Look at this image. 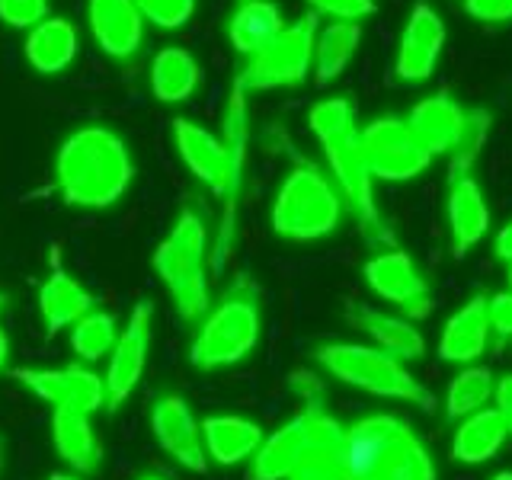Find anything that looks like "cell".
<instances>
[{"label": "cell", "mask_w": 512, "mask_h": 480, "mask_svg": "<svg viewBox=\"0 0 512 480\" xmlns=\"http://www.w3.org/2000/svg\"><path fill=\"white\" fill-rule=\"evenodd\" d=\"M135 180V164L125 141L103 125L77 128L64 138L55 157V183L61 199L74 208L116 205Z\"/></svg>", "instance_id": "obj_1"}, {"label": "cell", "mask_w": 512, "mask_h": 480, "mask_svg": "<svg viewBox=\"0 0 512 480\" xmlns=\"http://www.w3.org/2000/svg\"><path fill=\"white\" fill-rule=\"evenodd\" d=\"M346 480H436L423 439L394 413L362 416L346 429Z\"/></svg>", "instance_id": "obj_2"}, {"label": "cell", "mask_w": 512, "mask_h": 480, "mask_svg": "<svg viewBox=\"0 0 512 480\" xmlns=\"http://www.w3.org/2000/svg\"><path fill=\"white\" fill-rule=\"evenodd\" d=\"M308 125L317 135L320 148L327 154V164L336 186H340L343 199L352 205V212L359 215L362 231L372 240H391V231L384 228L381 212L375 205V192H372V173H368L365 154H362V141H359V128L356 116H352V103L343 96H330V100H320L308 112Z\"/></svg>", "instance_id": "obj_3"}, {"label": "cell", "mask_w": 512, "mask_h": 480, "mask_svg": "<svg viewBox=\"0 0 512 480\" xmlns=\"http://www.w3.org/2000/svg\"><path fill=\"white\" fill-rule=\"evenodd\" d=\"M263 333V311L260 292L250 279H237L224 298L205 314L196 336L189 346V362L212 372V368H228L247 359L260 343Z\"/></svg>", "instance_id": "obj_4"}, {"label": "cell", "mask_w": 512, "mask_h": 480, "mask_svg": "<svg viewBox=\"0 0 512 480\" xmlns=\"http://www.w3.org/2000/svg\"><path fill=\"white\" fill-rule=\"evenodd\" d=\"M154 269L160 282H164L167 295L173 301L176 314L183 320H199L208 314V231L199 212L183 208L176 215L170 234L160 240L154 250Z\"/></svg>", "instance_id": "obj_5"}, {"label": "cell", "mask_w": 512, "mask_h": 480, "mask_svg": "<svg viewBox=\"0 0 512 480\" xmlns=\"http://www.w3.org/2000/svg\"><path fill=\"white\" fill-rule=\"evenodd\" d=\"M317 365L336 381L359 388L375 397H391V400H407V404L420 407L426 413L436 410V397L413 378L410 368L381 352L378 346H362V343H327L314 352Z\"/></svg>", "instance_id": "obj_6"}, {"label": "cell", "mask_w": 512, "mask_h": 480, "mask_svg": "<svg viewBox=\"0 0 512 480\" xmlns=\"http://www.w3.org/2000/svg\"><path fill=\"white\" fill-rule=\"evenodd\" d=\"M343 218V192L314 164H298L285 176L272 202V231L285 240H317L336 231Z\"/></svg>", "instance_id": "obj_7"}, {"label": "cell", "mask_w": 512, "mask_h": 480, "mask_svg": "<svg viewBox=\"0 0 512 480\" xmlns=\"http://www.w3.org/2000/svg\"><path fill=\"white\" fill-rule=\"evenodd\" d=\"M346 436L343 423L336 416L327 413V407L320 400H308L292 420H288L282 429H276L272 436H266L260 442V448L250 458V480H288L298 468V461L311 452L314 445L330 442Z\"/></svg>", "instance_id": "obj_8"}, {"label": "cell", "mask_w": 512, "mask_h": 480, "mask_svg": "<svg viewBox=\"0 0 512 480\" xmlns=\"http://www.w3.org/2000/svg\"><path fill=\"white\" fill-rule=\"evenodd\" d=\"M317 13L301 16L298 23L285 26L263 52L247 58L244 71L234 77V87L244 93L256 90H282L298 87L308 80V71H314V42H317Z\"/></svg>", "instance_id": "obj_9"}, {"label": "cell", "mask_w": 512, "mask_h": 480, "mask_svg": "<svg viewBox=\"0 0 512 480\" xmlns=\"http://www.w3.org/2000/svg\"><path fill=\"white\" fill-rule=\"evenodd\" d=\"M359 141L372 180L407 183L426 173L432 164V154L423 148V141L413 135V128L404 119L384 116L368 122L359 132Z\"/></svg>", "instance_id": "obj_10"}, {"label": "cell", "mask_w": 512, "mask_h": 480, "mask_svg": "<svg viewBox=\"0 0 512 480\" xmlns=\"http://www.w3.org/2000/svg\"><path fill=\"white\" fill-rule=\"evenodd\" d=\"M151 336H154V308L151 301H138L128 324L119 330V340L109 352V365L103 375L106 388V410L122 407L144 378L148 368V352H151Z\"/></svg>", "instance_id": "obj_11"}, {"label": "cell", "mask_w": 512, "mask_h": 480, "mask_svg": "<svg viewBox=\"0 0 512 480\" xmlns=\"http://www.w3.org/2000/svg\"><path fill=\"white\" fill-rule=\"evenodd\" d=\"M247 135H250V116H247V93L234 87L228 96V109H224V128L221 141L228 144L231 167H228V189H224V212L218 224L215 250H212V269L221 272L228 263V253L234 247V228H237V205L240 189H244V160H247Z\"/></svg>", "instance_id": "obj_12"}, {"label": "cell", "mask_w": 512, "mask_h": 480, "mask_svg": "<svg viewBox=\"0 0 512 480\" xmlns=\"http://www.w3.org/2000/svg\"><path fill=\"white\" fill-rule=\"evenodd\" d=\"M13 378L26 384V388L36 397H42L45 404H52V410L77 407V410L96 413L106 407L103 378L80 362L64 365V368H20V372H13Z\"/></svg>", "instance_id": "obj_13"}, {"label": "cell", "mask_w": 512, "mask_h": 480, "mask_svg": "<svg viewBox=\"0 0 512 480\" xmlns=\"http://www.w3.org/2000/svg\"><path fill=\"white\" fill-rule=\"evenodd\" d=\"M365 282L384 301H394L407 320H420L432 311L429 285L404 250H384L365 263Z\"/></svg>", "instance_id": "obj_14"}, {"label": "cell", "mask_w": 512, "mask_h": 480, "mask_svg": "<svg viewBox=\"0 0 512 480\" xmlns=\"http://www.w3.org/2000/svg\"><path fill=\"white\" fill-rule=\"evenodd\" d=\"M445 48V20L429 4H413L397 42L394 71L404 84H423L436 74Z\"/></svg>", "instance_id": "obj_15"}, {"label": "cell", "mask_w": 512, "mask_h": 480, "mask_svg": "<svg viewBox=\"0 0 512 480\" xmlns=\"http://www.w3.org/2000/svg\"><path fill=\"white\" fill-rule=\"evenodd\" d=\"M151 432L157 445L186 471H205L208 455L202 442V423L180 394H164L154 400L151 410Z\"/></svg>", "instance_id": "obj_16"}, {"label": "cell", "mask_w": 512, "mask_h": 480, "mask_svg": "<svg viewBox=\"0 0 512 480\" xmlns=\"http://www.w3.org/2000/svg\"><path fill=\"white\" fill-rule=\"evenodd\" d=\"M87 23L93 42L109 58L128 61L144 42V16L135 0H87Z\"/></svg>", "instance_id": "obj_17"}, {"label": "cell", "mask_w": 512, "mask_h": 480, "mask_svg": "<svg viewBox=\"0 0 512 480\" xmlns=\"http://www.w3.org/2000/svg\"><path fill=\"white\" fill-rule=\"evenodd\" d=\"M173 144L176 154L189 167V173L212 189L215 196H224V189H228V167H231L228 144L189 119L173 122Z\"/></svg>", "instance_id": "obj_18"}, {"label": "cell", "mask_w": 512, "mask_h": 480, "mask_svg": "<svg viewBox=\"0 0 512 480\" xmlns=\"http://www.w3.org/2000/svg\"><path fill=\"white\" fill-rule=\"evenodd\" d=\"M407 125L413 128V135L423 141V148L432 157L455 154L464 128H468V109H461L452 96L436 93V96H426V100H420L410 109Z\"/></svg>", "instance_id": "obj_19"}, {"label": "cell", "mask_w": 512, "mask_h": 480, "mask_svg": "<svg viewBox=\"0 0 512 480\" xmlns=\"http://www.w3.org/2000/svg\"><path fill=\"white\" fill-rule=\"evenodd\" d=\"M490 343V320H487V298L474 295L468 304L445 320L439 336V359L455 365H471L487 352Z\"/></svg>", "instance_id": "obj_20"}, {"label": "cell", "mask_w": 512, "mask_h": 480, "mask_svg": "<svg viewBox=\"0 0 512 480\" xmlns=\"http://www.w3.org/2000/svg\"><path fill=\"white\" fill-rule=\"evenodd\" d=\"M87 311H93V295L74 276H68V272H64L58 253H55L52 272H48V279L39 288V314H42L45 330L48 333L68 330Z\"/></svg>", "instance_id": "obj_21"}, {"label": "cell", "mask_w": 512, "mask_h": 480, "mask_svg": "<svg viewBox=\"0 0 512 480\" xmlns=\"http://www.w3.org/2000/svg\"><path fill=\"white\" fill-rule=\"evenodd\" d=\"M263 439L266 436H263L260 423L247 420V416L215 413V416H205V423H202L205 455L215 464H224V468H231V464H240V461H250Z\"/></svg>", "instance_id": "obj_22"}, {"label": "cell", "mask_w": 512, "mask_h": 480, "mask_svg": "<svg viewBox=\"0 0 512 480\" xmlns=\"http://www.w3.org/2000/svg\"><path fill=\"white\" fill-rule=\"evenodd\" d=\"M77 48H80V39H77L74 23L64 20V16H48V20H42L39 26H32L26 32L23 55L32 71L61 74L77 61Z\"/></svg>", "instance_id": "obj_23"}, {"label": "cell", "mask_w": 512, "mask_h": 480, "mask_svg": "<svg viewBox=\"0 0 512 480\" xmlns=\"http://www.w3.org/2000/svg\"><path fill=\"white\" fill-rule=\"evenodd\" d=\"M487 228H490V208L477 180H471V176L452 180V189H448V231H452L455 256H464L471 247H477L484 240Z\"/></svg>", "instance_id": "obj_24"}, {"label": "cell", "mask_w": 512, "mask_h": 480, "mask_svg": "<svg viewBox=\"0 0 512 480\" xmlns=\"http://www.w3.org/2000/svg\"><path fill=\"white\" fill-rule=\"evenodd\" d=\"M87 410L77 407H55L52 410V442L55 452L64 458V464H71L77 474H90L100 464V442L93 436Z\"/></svg>", "instance_id": "obj_25"}, {"label": "cell", "mask_w": 512, "mask_h": 480, "mask_svg": "<svg viewBox=\"0 0 512 480\" xmlns=\"http://www.w3.org/2000/svg\"><path fill=\"white\" fill-rule=\"evenodd\" d=\"M151 93L160 103H186L202 84V68L192 52L180 45L160 48L151 61Z\"/></svg>", "instance_id": "obj_26"}, {"label": "cell", "mask_w": 512, "mask_h": 480, "mask_svg": "<svg viewBox=\"0 0 512 480\" xmlns=\"http://www.w3.org/2000/svg\"><path fill=\"white\" fill-rule=\"evenodd\" d=\"M506 436H509V426L503 423L500 410L484 407V410L458 420L455 439H452V458L461 464H484V461L496 458Z\"/></svg>", "instance_id": "obj_27"}, {"label": "cell", "mask_w": 512, "mask_h": 480, "mask_svg": "<svg viewBox=\"0 0 512 480\" xmlns=\"http://www.w3.org/2000/svg\"><path fill=\"white\" fill-rule=\"evenodd\" d=\"M282 29H285L282 10L272 4V0H244V4H237V10L228 20V39L237 55L253 58L256 52H263Z\"/></svg>", "instance_id": "obj_28"}, {"label": "cell", "mask_w": 512, "mask_h": 480, "mask_svg": "<svg viewBox=\"0 0 512 480\" xmlns=\"http://www.w3.org/2000/svg\"><path fill=\"white\" fill-rule=\"evenodd\" d=\"M352 320L372 336L381 352H388V356H394L400 362H413V359L426 356L423 333L416 330L413 320H407V317H394V314H384L375 308H359L352 314Z\"/></svg>", "instance_id": "obj_29"}, {"label": "cell", "mask_w": 512, "mask_h": 480, "mask_svg": "<svg viewBox=\"0 0 512 480\" xmlns=\"http://www.w3.org/2000/svg\"><path fill=\"white\" fill-rule=\"evenodd\" d=\"M362 42V26L359 23H330L317 32V42H314V80L320 87L333 84L340 77L356 48Z\"/></svg>", "instance_id": "obj_30"}, {"label": "cell", "mask_w": 512, "mask_h": 480, "mask_svg": "<svg viewBox=\"0 0 512 480\" xmlns=\"http://www.w3.org/2000/svg\"><path fill=\"white\" fill-rule=\"evenodd\" d=\"M493 372L487 365H468L448 381L445 391V416L448 420H464L477 410H484L493 400Z\"/></svg>", "instance_id": "obj_31"}, {"label": "cell", "mask_w": 512, "mask_h": 480, "mask_svg": "<svg viewBox=\"0 0 512 480\" xmlns=\"http://www.w3.org/2000/svg\"><path fill=\"white\" fill-rule=\"evenodd\" d=\"M116 340H119V327L109 311L93 308L71 327V349L77 352L80 362H100L112 352Z\"/></svg>", "instance_id": "obj_32"}, {"label": "cell", "mask_w": 512, "mask_h": 480, "mask_svg": "<svg viewBox=\"0 0 512 480\" xmlns=\"http://www.w3.org/2000/svg\"><path fill=\"white\" fill-rule=\"evenodd\" d=\"M343 448H346V436L314 445L311 452L298 461V468L288 474V480H346Z\"/></svg>", "instance_id": "obj_33"}, {"label": "cell", "mask_w": 512, "mask_h": 480, "mask_svg": "<svg viewBox=\"0 0 512 480\" xmlns=\"http://www.w3.org/2000/svg\"><path fill=\"white\" fill-rule=\"evenodd\" d=\"M487 128H490V116L487 112H468V128H464L461 144L452 154V180H461L468 176V167L474 164V157L484 148V138H487Z\"/></svg>", "instance_id": "obj_34"}, {"label": "cell", "mask_w": 512, "mask_h": 480, "mask_svg": "<svg viewBox=\"0 0 512 480\" xmlns=\"http://www.w3.org/2000/svg\"><path fill=\"white\" fill-rule=\"evenodd\" d=\"M144 23H154L157 29H183L192 13H196V0H135Z\"/></svg>", "instance_id": "obj_35"}, {"label": "cell", "mask_w": 512, "mask_h": 480, "mask_svg": "<svg viewBox=\"0 0 512 480\" xmlns=\"http://www.w3.org/2000/svg\"><path fill=\"white\" fill-rule=\"evenodd\" d=\"M48 20V0H0V23L10 29H32Z\"/></svg>", "instance_id": "obj_36"}, {"label": "cell", "mask_w": 512, "mask_h": 480, "mask_svg": "<svg viewBox=\"0 0 512 480\" xmlns=\"http://www.w3.org/2000/svg\"><path fill=\"white\" fill-rule=\"evenodd\" d=\"M317 16H330L336 23H359L375 13V0H308Z\"/></svg>", "instance_id": "obj_37"}, {"label": "cell", "mask_w": 512, "mask_h": 480, "mask_svg": "<svg viewBox=\"0 0 512 480\" xmlns=\"http://www.w3.org/2000/svg\"><path fill=\"white\" fill-rule=\"evenodd\" d=\"M487 320L490 333H496L500 340H512V292H500L487 301Z\"/></svg>", "instance_id": "obj_38"}, {"label": "cell", "mask_w": 512, "mask_h": 480, "mask_svg": "<svg viewBox=\"0 0 512 480\" xmlns=\"http://www.w3.org/2000/svg\"><path fill=\"white\" fill-rule=\"evenodd\" d=\"M464 13L477 23H509L512 0H464Z\"/></svg>", "instance_id": "obj_39"}, {"label": "cell", "mask_w": 512, "mask_h": 480, "mask_svg": "<svg viewBox=\"0 0 512 480\" xmlns=\"http://www.w3.org/2000/svg\"><path fill=\"white\" fill-rule=\"evenodd\" d=\"M493 404H496V410H500V416H503V423H506V426H509V432H512V375L496 378Z\"/></svg>", "instance_id": "obj_40"}, {"label": "cell", "mask_w": 512, "mask_h": 480, "mask_svg": "<svg viewBox=\"0 0 512 480\" xmlns=\"http://www.w3.org/2000/svg\"><path fill=\"white\" fill-rule=\"evenodd\" d=\"M496 256L506 263H512V221L506 224V228L496 234Z\"/></svg>", "instance_id": "obj_41"}, {"label": "cell", "mask_w": 512, "mask_h": 480, "mask_svg": "<svg viewBox=\"0 0 512 480\" xmlns=\"http://www.w3.org/2000/svg\"><path fill=\"white\" fill-rule=\"evenodd\" d=\"M4 362H7V336L0 330V368H4Z\"/></svg>", "instance_id": "obj_42"}, {"label": "cell", "mask_w": 512, "mask_h": 480, "mask_svg": "<svg viewBox=\"0 0 512 480\" xmlns=\"http://www.w3.org/2000/svg\"><path fill=\"white\" fill-rule=\"evenodd\" d=\"M48 480H77V477H74V474H52Z\"/></svg>", "instance_id": "obj_43"}, {"label": "cell", "mask_w": 512, "mask_h": 480, "mask_svg": "<svg viewBox=\"0 0 512 480\" xmlns=\"http://www.w3.org/2000/svg\"><path fill=\"white\" fill-rule=\"evenodd\" d=\"M493 480H512V471H500V474H493Z\"/></svg>", "instance_id": "obj_44"}, {"label": "cell", "mask_w": 512, "mask_h": 480, "mask_svg": "<svg viewBox=\"0 0 512 480\" xmlns=\"http://www.w3.org/2000/svg\"><path fill=\"white\" fill-rule=\"evenodd\" d=\"M138 480H167V477H160V474H144V477H138Z\"/></svg>", "instance_id": "obj_45"}, {"label": "cell", "mask_w": 512, "mask_h": 480, "mask_svg": "<svg viewBox=\"0 0 512 480\" xmlns=\"http://www.w3.org/2000/svg\"><path fill=\"white\" fill-rule=\"evenodd\" d=\"M506 279H509V292H512V263H509V276Z\"/></svg>", "instance_id": "obj_46"}, {"label": "cell", "mask_w": 512, "mask_h": 480, "mask_svg": "<svg viewBox=\"0 0 512 480\" xmlns=\"http://www.w3.org/2000/svg\"><path fill=\"white\" fill-rule=\"evenodd\" d=\"M0 308H4V298H0Z\"/></svg>", "instance_id": "obj_47"}, {"label": "cell", "mask_w": 512, "mask_h": 480, "mask_svg": "<svg viewBox=\"0 0 512 480\" xmlns=\"http://www.w3.org/2000/svg\"><path fill=\"white\" fill-rule=\"evenodd\" d=\"M240 4H244V0H240Z\"/></svg>", "instance_id": "obj_48"}]
</instances>
